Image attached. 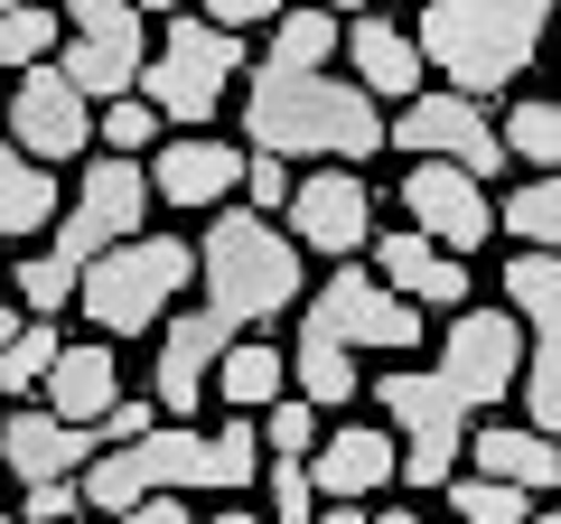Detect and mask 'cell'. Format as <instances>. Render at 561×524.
I'll use <instances>...</instances> for the list:
<instances>
[{
    "label": "cell",
    "mask_w": 561,
    "mask_h": 524,
    "mask_svg": "<svg viewBox=\"0 0 561 524\" xmlns=\"http://www.w3.org/2000/svg\"><path fill=\"white\" fill-rule=\"evenodd\" d=\"M187 291H197V300H179L160 319V375H150L160 422H197L206 412V365L234 338H253V328L280 338V319H290L300 291H309V262L272 216H253V206H206L197 282Z\"/></svg>",
    "instance_id": "1"
},
{
    "label": "cell",
    "mask_w": 561,
    "mask_h": 524,
    "mask_svg": "<svg viewBox=\"0 0 561 524\" xmlns=\"http://www.w3.org/2000/svg\"><path fill=\"white\" fill-rule=\"evenodd\" d=\"M515 365H524V328L505 309H449L440 328V356L431 365H393L375 375V403L383 431H393V478L402 487H449L459 478V441L478 412H505L515 394Z\"/></svg>",
    "instance_id": "2"
},
{
    "label": "cell",
    "mask_w": 561,
    "mask_h": 524,
    "mask_svg": "<svg viewBox=\"0 0 561 524\" xmlns=\"http://www.w3.org/2000/svg\"><path fill=\"white\" fill-rule=\"evenodd\" d=\"M290 319H300V338H290V394L319 403V412L356 403V356H421V338H431V319L412 300H393L365 262H337L319 291H300Z\"/></svg>",
    "instance_id": "3"
},
{
    "label": "cell",
    "mask_w": 561,
    "mask_h": 524,
    "mask_svg": "<svg viewBox=\"0 0 561 524\" xmlns=\"http://www.w3.org/2000/svg\"><path fill=\"white\" fill-rule=\"evenodd\" d=\"M253 478H262V431H253V412H225L216 431L150 422L140 441L94 449L84 478H76V497H84V515H122V505H140V497H197V487L234 497V487H253Z\"/></svg>",
    "instance_id": "4"
},
{
    "label": "cell",
    "mask_w": 561,
    "mask_h": 524,
    "mask_svg": "<svg viewBox=\"0 0 561 524\" xmlns=\"http://www.w3.org/2000/svg\"><path fill=\"white\" fill-rule=\"evenodd\" d=\"M243 150L280 169H365L383 150V103L356 76H280V66H243Z\"/></svg>",
    "instance_id": "5"
},
{
    "label": "cell",
    "mask_w": 561,
    "mask_h": 524,
    "mask_svg": "<svg viewBox=\"0 0 561 524\" xmlns=\"http://www.w3.org/2000/svg\"><path fill=\"white\" fill-rule=\"evenodd\" d=\"M140 225H150V179H140V160H122V150H84L76 197H66V216H57V243L20 253V272H10L20 319H57V309L76 300V282L113 253L122 235H140Z\"/></svg>",
    "instance_id": "6"
},
{
    "label": "cell",
    "mask_w": 561,
    "mask_h": 524,
    "mask_svg": "<svg viewBox=\"0 0 561 524\" xmlns=\"http://www.w3.org/2000/svg\"><path fill=\"white\" fill-rule=\"evenodd\" d=\"M542 20H552V0H421L412 47L431 76H449V94L496 103L515 76H534Z\"/></svg>",
    "instance_id": "7"
},
{
    "label": "cell",
    "mask_w": 561,
    "mask_h": 524,
    "mask_svg": "<svg viewBox=\"0 0 561 524\" xmlns=\"http://www.w3.org/2000/svg\"><path fill=\"white\" fill-rule=\"evenodd\" d=\"M187 282H197V243L140 225V235H122L113 253L76 282L66 309H84V328H94L103 346H122V338H160V319L187 300Z\"/></svg>",
    "instance_id": "8"
},
{
    "label": "cell",
    "mask_w": 561,
    "mask_h": 524,
    "mask_svg": "<svg viewBox=\"0 0 561 524\" xmlns=\"http://www.w3.org/2000/svg\"><path fill=\"white\" fill-rule=\"evenodd\" d=\"M234 76H243V38L179 10V20L150 38V66H140L131 94L160 113V132H206V122H216V103L234 94Z\"/></svg>",
    "instance_id": "9"
},
{
    "label": "cell",
    "mask_w": 561,
    "mask_h": 524,
    "mask_svg": "<svg viewBox=\"0 0 561 524\" xmlns=\"http://www.w3.org/2000/svg\"><path fill=\"white\" fill-rule=\"evenodd\" d=\"M383 150H412V160H449L468 169L478 187L505 179V150H496V113L468 94H449V84H421L412 103H393V122H383Z\"/></svg>",
    "instance_id": "10"
},
{
    "label": "cell",
    "mask_w": 561,
    "mask_h": 524,
    "mask_svg": "<svg viewBox=\"0 0 561 524\" xmlns=\"http://www.w3.org/2000/svg\"><path fill=\"white\" fill-rule=\"evenodd\" d=\"M0 132H10V150H20V160L66 169V160H84V150H94V103H84L76 84L57 76V57H47V66H28V76L0 94Z\"/></svg>",
    "instance_id": "11"
},
{
    "label": "cell",
    "mask_w": 561,
    "mask_h": 524,
    "mask_svg": "<svg viewBox=\"0 0 561 524\" xmlns=\"http://www.w3.org/2000/svg\"><path fill=\"white\" fill-rule=\"evenodd\" d=\"M280 216H290L280 235L300 243V253L356 262V253H365V235H375V197H365V169H300Z\"/></svg>",
    "instance_id": "12"
},
{
    "label": "cell",
    "mask_w": 561,
    "mask_h": 524,
    "mask_svg": "<svg viewBox=\"0 0 561 524\" xmlns=\"http://www.w3.org/2000/svg\"><path fill=\"white\" fill-rule=\"evenodd\" d=\"M402 216H412V235H431L440 253H478V243H496V197H486L468 169L449 160H412L402 169Z\"/></svg>",
    "instance_id": "13"
},
{
    "label": "cell",
    "mask_w": 561,
    "mask_h": 524,
    "mask_svg": "<svg viewBox=\"0 0 561 524\" xmlns=\"http://www.w3.org/2000/svg\"><path fill=\"white\" fill-rule=\"evenodd\" d=\"M365 253H375L365 272H375L393 300H412L421 319H431V309H468V300H478V291H468V262L440 253L431 235H412V225H375V235H365Z\"/></svg>",
    "instance_id": "14"
},
{
    "label": "cell",
    "mask_w": 561,
    "mask_h": 524,
    "mask_svg": "<svg viewBox=\"0 0 561 524\" xmlns=\"http://www.w3.org/2000/svg\"><path fill=\"white\" fill-rule=\"evenodd\" d=\"M150 197L160 206H187V216H206V206H234V179H243V141H216V132H160V150H150Z\"/></svg>",
    "instance_id": "15"
},
{
    "label": "cell",
    "mask_w": 561,
    "mask_h": 524,
    "mask_svg": "<svg viewBox=\"0 0 561 524\" xmlns=\"http://www.w3.org/2000/svg\"><path fill=\"white\" fill-rule=\"evenodd\" d=\"M94 449H103L94 422H57V412H38V403H10V422H0V478H20V487L84 478Z\"/></svg>",
    "instance_id": "16"
},
{
    "label": "cell",
    "mask_w": 561,
    "mask_h": 524,
    "mask_svg": "<svg viewBox=\"0 0 561 524\" xmlns=\"http://www.w3.org/2000/svg\"><path fill=\"white\" fill-rule=\"evenodd\" d=\"M309 497L319 505H365L375 487H393V431L383 422H337L319 431V449H309Z\"/></svg>",
    "instance_id": "17"
},
{
    "label": "cell",
    "mask_w": 561,
    "mask_h": 524,
    "mask_svg": "<svg viewBox=\"0 0 561 524\" xmlns=\"http://www.w3.org/2000/svg\"><path fill=\"white\" fill-rule=\"evenodd\" d=\"M337 57L356 66V84H365L375 103H412L421 84H431V66H421L412 29L375 20V10H356V20H337Z\"/></svg>",
    "instance_id": "18"
},
{
    "label": "cell",
    "mask_w": 561,
    "mask_h": 524,
    "mask_svg": "<svg viewBox=\"0 0 561 524\" xmlns=\"http://www.w3.org/2000/svg\"><path fill=\"white\" fill-rule=\"evenodd\" d=\"M459 468H468V478H496V487L542 497V487L561 478V449L542 441V431L505 422V412H478V422H468V441H459Z\"/></svg>",
    "instance_id": "19"
},
{
    "label": "cell",
    "mask_w": 561,
    "mask_h": 524,
    "mask_svg": "<svg viewBox=\"0 0 561 524\" xmlns=\"http://www.w3.org/2000/svg\"><path fill=\"white\" fill-rule=\"evenodd\" d=\"M38 394H47L38 412H57V422H103V412L131 394V375H122V356L103 338H76V346H57V365H47Z\"/></svg>",
    "instance_id": "20"
},
{
    "label": "cell",
    "mask_w": 561,
    "mask_h": 524,
    "mask_svg": "<svg viewBox=\"0 0 561 524\" xmlns=\"http://www.w3.org/2000/svg\"><path fill=\"white\" fill-rule=\"evenodd\" d=\"M206 394H216L225 412H262V403H280V394H290V356H280V338H272V328L234 338L216 365H206Z\"/></svg>",
    "instance_id": "21"
},
{
    "label": "cell",
    "mask_w": 561,
    "mask_h": 524,
    "mask_svg": "<svg viewBox=\"0 0 561 524\" xmlns=\"http://www.w3.org/2000/svg\"><path fill=\"white\" fill-rule=\"evenodd\" d=\"M150 66V29H122V38H66L57 47V76L76 84L84 103H122Z\"/></svg>",
    "instance_id": "22"
},
{
    "label": "cell",
    "mask_w": 561,
    "mask_h": 524,
    "mask_svg": "<svg viewBox=\"0 0 561 524\" xmlns=\"http://www.w3.org/2000/svg\"><path fill=\"white\" fill-rule=\"evenodd\" d=\"M47 225H57V169L20 160L0 132V243H38Z\"/></svg>",
    "instance_id": "23"
},
{
    "label": "cell",
    "mask_w": 561,
    "mask_h": 524,
    "mask_svg": "<svg viewBox=\"0 0 561 524\" xmlns=\"http://www.w3.org/2000/svg\"><path fill=\"white\" fill-rule=\"evenodd\" d=\"M496 300H505V319H515L524 338H561V262L552 253H515Z\"/></svg>",
    "instance_id": "24"
},
{
    "label": "cell",
    "mask_w": 561,
    "mask_h": 524,
    "mask_svg": "<svg viewBox=\"0 0 561 524\" xmlns=\"http://www.w3.org/2000/svg\"><path fill=\"white\" fill-rule=\"evenodd\" d=\"M328 57H337V20H328L319 0H290V10L272 20L262 66H280V76H328Z\"/></svg>",
    "instance_id": "25"
},
{
    "label": "cell",
    "mask_w": 561,
    "mask_h": 524,
    "mask_svg": "<svg viewBox=\"0 0 561 524\" xmlns=\"http://www.w3.org/2000/svg\"><path fill=\"white\" fill-rule=\"evenodd\" d=\"M496 150L515 169H534V179H552V160H561V113L542 94H524V103H505V122H496Z\"/></svg>",
    "instance_id": "26"
},
{
    "label": "cell",
    "mask_w": 561,
    "mask_h": 524,
    "mask_svg": "<svg viewBox=\"0 0 561 524\" xmlns=\"http://www.w3.org/2000/svg\"><path fill=\"white\" fill-rule=\"evenodd\" d=\"M496 235L515 243V253H552V243H561V187H552V179H524V187H505V206H496Z\"/></svg>",
    "instance_id": "27"
},
{
    "label": "cell",
    "mask_w": 561,
    "mask_h": 524,
    "mask_svg": "<svg viewBox=\"0 0 561 524\" xmlns=\"http://www.w3.org/2000/svg\"><path fill=\"white\" fill-rule=\"evenodd\" d=\"M57 319H20L10 328V346H0V403H28V394H38L47 384V365H57Z\"/></svg>",
    "instance_id": "28"
},
{
    "label": "cell",
    "mask_w": 561,
    "mask_h": 524,
    "mask_svg": "<svg viewBox=\"0 0 561 524\" xmlns=\"http://www.w3.org/2000/svg\"><path fill=\"white\" fill-rule=\"evenodd\" d=\"M57 57V0H28L0 20V76H28V66Z\"/></svg>",
    "instance_id": "29"
},
{
    "label": "cell",
    "mask_w": 561,
    "mask_h": 524,
    "mask_svg": "<svg viewBox=\"0 0 561 524\" xmlns=\"http://www.w3.org/2000/svg\"><path fill=\"white\" fill-rule=\"evenodd\" d=\"M440 497H449V515H459V524H524V515H534V497H524V487L468 478V468H459V478L440 487Z\"/></svg>",
    "instance_id": "30"
},
{
    "label": "cell",
    "mask_w": 561,
    "mask_h": 524,
    "mask_svg": "<svg viewBox=\"0 0 561 524\" xmlns=\"http://www.w3.org/2000/svg\"><path fill=\"white\" fill-rule=\"evenodd\" d=\"M94 150H122V160L160 150V113H150L140 94H122V103H94Z\"/></svg>",
    "instance_id": "31"
},
{
    "label": "cell",
    "mask_w": 561,
    "mask_h": 524,
    "mask_svg": "<svg viewBox=\"0 0 561 524\" xmlns=\"http://www.w3.org/2000/svg\"><path fill=\"white\" fill-rule=\"evenodd\" d=\"M253 431H262V449H272V459H309V449H319V403L280 394V403L253 412Z\"/></svg>",
    "instance_id": "32"
},
{
    "label": "cell",
    "mask_w": 561,
    "mask_h": 524,
    "mask_svg": "<svg viewBox=\"0 0 561 524\" xmlns=\"http://www.w3.org/2000/svg\"><path fill=\"white\" fill-rule=\"evenodd\" d=\"M234 206H253V216H272V225H280V206H290V169H280V160H262V150H243Z\"/></svg>",
    "instance_id": "33"
},
{
    "label": "cell",
    "mask_w": 561,
    "mask_h": 524,
    "mask_svg": "<svg viewBox=\"0 0 561 524\" xmlns=\"http://www.w3.org/2000/svg\"><path fill=\"white\" fill-rule=\"evenodd\" d=\"M262 487H272V515H262V524H309V515H319V497H309V468H300V459H272V468H262Z\"/></svg>",
    "instance_id": "34"
},
{
    "label": "cell",
    "mask_w": 561,
    "mask_h": 524,
    "mask_svg": "<svg viewBox=\"0 0 561 524\" xmlns=\"http://www.w3.org/2000/svg\"><path fill=\"white\" fill-rule=\"evenodd\" d=\"M57 20L76 29V38H122V29H150L131 0H57Z\"/></svg>",
    "instance_id": "35"
},
{
    "label": "cell",
    "mask_w": 561,
    "mask_h": 524,
    "mask_svg": "<svg viewBox=\"0 0 561 524\" xmlns=\"http://www.w3.org/2000/svg\"><path fill=\"white\" fill-rule=\"evenodd\" d=\"M76 515H84L76 478H47V487H20V524H76Z\"/></svg>",
    "instance_id": "36"
},
{
    "label": "cell",
    "mask_w": 561,
    "mask_h": 524,
    "mask_svg": "<svg viewBox=\"0 0 561 524\" xmlns=\"http://www.w3.org/2000/svg\"><path fill=\"white\" fill-rule=\"evenodd\" d=\"M150 422H160V403H150V394H122V403L94 422V441H103V449H122V441H140Z\"/></svg>",
    "instance_id": "37"
},
{
    "label": "cell",
    "mask_w": 561,
    "mask_h": 524,
    "mask_svg": "<svg viewBox=\"0 0 561 524\" xmlns=\"http://www.w3.org/2000/svg\"><path fill=\"white\" fill-rule=\"evenodd\" d=\"M280 10H290V0H206V29H234L243 38V29H272Z\"/></svg>",
    "instance_id": "38"
},
{
    "label": "cell",
    "mask_w": 561,
    "mask_h": 524,
    "mask_svg": "<svg viewBox=\"0 0 561 524\" xmlns=\"http://www.w3.org/2000/svg\"><path fill=\"white\" fill-rule=\"evenodd\" d=\"M103 524H197V515H187V497H140V505H122Z\"/></svg>",
    "instance_id": "39"
},
{
    "label": "cell",
    "mask_w": 561,
    "mask_h": 524,
    "mask_svg": "<svg viewBox=\"0 0 561 524\" xmlns=\"http://www.w3.org/2000/svg\"><path fill=\"white\" fill-rule=\"evenodd\" d=\"M365 524H421L412 505H365Z\"/></svg>",
    "instance_id": "40"
},
{
    "label": "cell",
    "mask_w": 561,
    "mask_h": 524,
    "mask_svg": "<svg viewBox=\"0 0 561 524\" xmlns=\"http://www.w3.org/2000/svg\"><path fill=\"white\" fill-rule=\"evenodd\" d=\"M309 524H365V505H319Z\"/></svg>",
    "instance_id": "41"
},
{
    "label": "cell",
    "mask_w": 561,
    "mask_h": 524,
    "mask_svg": "<svg viewBox=\"0 0 561 524\" xmlns=\"http://www.w3.org/2000/svg\"><path fill=\"white\" fill-rule=\"evenodd\" d=\"M131 10H140V20H179L187 0H131Z\"/></svg>",
    "instance_id": "42"
},
{
    "label": "cell",
    "mask_w": 561,
    "mask_h": 524,
    "mask_svg": "<svg viewBox=\"0 0 561 524\" xmlns=\"http://www.w3.org/2000/svg\"><path fill=\"white\" fill-rule=\"evenodd\" d=\"M206 524H262V515H243V505H216V515H206Z\"/></svg>",
    "instance_id": "43"
},
{
    "label": "cell",
    "mask_w": 561,
    "mask_h": 524,
    "mask_svg": "<svg viewBox=\"0 0 561 524\" xmlns=\"http://www.w3.org/2000/svg\"><path fill=\"white\" fill-rule=\"evenodd\" d=\"M10 328H20V300H0V346H10Z\"/></svg>",
    "instance_id": "44"
},
{
    "label": "cell",
    "mask_w": 561,
    "mask_h": 524,
    "mask_svg": "<svg viewBox=\"0 0 561 524\" xmlns=\"http://www.w3.org/2000/svg\"><path fill=\"white\" fill-rule=\"evenodd\" d=\"M319 10H328V20H346V10H365V0H319Z\"/></svg>",
    "instance_id": "45"
},
{
    "label": "cell",
    "mask_w": 561,
    "mask_h": 524,
    "mask_svg": "<svg viewBox=\"0 0 561 524\" xmlns=\"http://www.w3.org/2000/svg\"><path fill=\"white\" fill-rule=\"evenodd\" d=\"M10 10H28V0H0V20H10Z\"/></svg>",
    "instance_id": "46"
},
{
    "label": "cell",
    "mask_w": 561,
    "mask_h": 524,
    "mask_svg": "<svg viewBox=\"0 0 561 524\" xmlns=\"http://www.w3.org/2000/svg\"><path fill=\"white\" fill-rule=\"evenodd\" d=\"M524 524H552V515H524Z\"/></svg>",
    "instance_id": "47"
},
{
    "label": "cell",
    "mask_w": 561,
    "mask_h": 524,
    "mask_svg": "<svg viewBox=\"0 0 561 524\" xmlns=\"http://www.w3.org/2000/svg\"><path fill=\"white\" fill-rule=\"evenodd\" d=\"M0 422H10V403H0Z\"/></svg>",
    "instance_id": "48"
},
{
    "label": "cell",
    "mask_w": 561,
    "mask_h": 524,
    "mask_svg": "<svg viewBox=\"0 0 561 524\" xmlns=\"http://www.w3.org/2000/svg\"><path fill=\"white\" fill-rule=\"evenodd\" d=\"M0 524H20V515H0Z\"/></svg>",
    "instance_id": "49"
},
{
    "label": "cell",
    "mask_w": 561,
    "mask_h": 524,
    "mask_svg": "<svg viewBox=\"0 0 561 524\" xmlns=\"http://www.w3.org/2000/svg\"><path fill=\"white\" fill-rule=\"evenodd\" d=\"M0 487H10V478H0Z\"/></svg>",
    "instance_id": "50"
}]
</instances>
